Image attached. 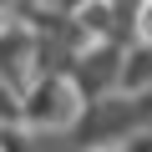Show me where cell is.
Instances as JSON below:
<instances>
[{
  "label": "cell",
  "instance_id": "obj_1",
  "mask_svg": "<svg viewBox=\"0 0 152 152\" xmlns=\"http://www.w3.org/2000/svg\"><path fill=\"white\" fill-rule=\"evenodd\" d=\"M81 91L71 86V76H61V71H51V76H41V81L31 86V96L20 102V122H31L41 137L46 132H66V127H76V117H81Z\"/></svg>",
  "mask_w": 152,
  "mask_h": 152
},
{
  "label": "cell",
  "instance_id": "obj_2",
  "mask_svg": "<svg viewBox=\"0 0 152 152\" xmlns=\"http://www.w3.org/2000/svg\"><path fill=\"white\" fill-rule=\"evenodd\" d=\"M112 81H122V51H117V46H91V51L76 56L71 86L81 91V102H102Z\"/></svg>",
  "mask_w": 152,
  "mask_h": 152
}]
</instances>
